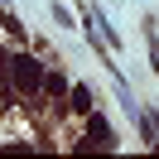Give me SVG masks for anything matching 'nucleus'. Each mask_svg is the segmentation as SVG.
Masks as SVG:
<instances>
[{
    "mask_svg": "<svg viewBox=\"0 0 159 159\" xmlns=\"http://www.w3.org/2000/svg\"><path fill=\"white\" fill-rule=\"evenodd\" d=\"M43 87H48V92H53V97H63V92H68V82H63V77H58V72H43Z\"/></svg>",
    "mask_w": 159,
    "mask_h": 159,
    "instance_id": "nucleus-5",
    "label": "nucleus"
},
{
    "mask_svg": "<svg viewBox=\"0 0 159 159\" xmlns=\"http://www.w3.org/2000/svg\"><path fill=\"white\" fill-rule=\"evenodd\" d=\"M5 63H15V58H5V53H0V68H5Z\"/></svg>",
    "mask_w": 159,
    "mask_h": 159,
    "instance_id": "nucleus-6",
    "label": "nucleus"
},
{
    "mask_svg": "<svg viewBox=\"0 0 159 159\" xmlns=\"http://www.w3.org/2000/svg\"><path fill=\"white\" fill-rule=\"evenodd\" d=\"M10 77H15V87H20V92H39V82H43V72H39V63H34V58H15V68H10Z\"/></svg>",
    "mask_w": 159,
    "mask_h": 159,
    "instance_id": "nucleus-1",
    "label": "nucleus"
},
{
    "mask_svg": "<svg viewBox=\"0 0 159 159\" xmlns=\"http://www.w3.org/2000/svg\"><path fill=\"white\" fill-rule=\"evenodd\" d=\"M0 24H5V34H10V39H20V43H24V24L15 20V15H0Z\"/></svg>",
    "mask_w": 159,
    "mask_h": 159,
    "instance_id": "nucleus-4",
    "label": "nucleus"
},
{
    "mask_svg": "<svg viewBox=\"0 0 159 159\" xmlns=\"http://www.w3.org/2000/svg\"><path fill=\"white\" fill-rule=\"evenodd\" d=\"M72 111H82V116L92 111V92L87 87H72Z\"/></svg>",
    "mask_w": 159,
    "mask_h": 159,
    "instance_id": "nucleus-3",
    "label": "nucleus"
},
{
    "mask_svg": "<svg viewBox=\"0 0 159 159\" xmlns=\"http://www.w3.org/2000/svg\"><path fill=\"white\" fill-rule=\"evenodd\" d=\"M92 145H101V149L116 145V135H111V125H106L101 116H92V120H87V140H82V149H92Z\"/></svg>",
    "mask_w": 159,
    "mask_h": 159,
    "instance_id": "nucleus-2",
    "label": "nucleus"
}]
</instances>
